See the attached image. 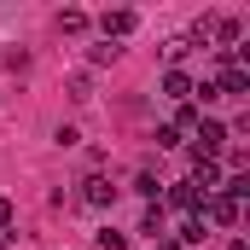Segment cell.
Listing matches in <instances>:
<instances>
[{
	"label": "cell",
	"mask_w": 250,
	"mask_h": 250,
	"mask_svg": "<svg viewBox=\"0 0 250 250\" xmlns=\"http://www.w3.org/2000/svg\"><path fill=\"white\" fill-rule=\"evenodd\" d=\"M239 35H245V23H239L233 12H215V18H204V23L192 29V41H209L215 53H233V47H239Z\"/></svg>",
	"instance_id": "obj_1"
},
{
	"label": "cell",
	"mask_w": 250,
	"mask_h": 250,
	"mask_svg": "<svg viewBox=\"0 0 250 250\" xmlns=\"http://www.w3.org/2000/svg\"><path fill=\"white\" fill-rule=\"evenodd\" d=\"M227 151V128L215 123V117H198V128H192V157H204V163H215Z\"/></svg>",
	"instance_id": "obj_2"
},
{
	"label": "cell",
	"mask_w": 250,
	"mask_h": 250,
	"mask_svg": "<svg viewBox=\"0 0 250 250\" xmlns=\"http://www.w3.org/2000/svg\"><path fill=\"white\" fill-rule=\"evenodd\" d=\"M198 215H204V227H239V215H245V209H239V204H233L227 192H209Z\"/></svg>",
	"instance_id": "obj_3"
},
{
	"label": "cell",
	"mask_w": 250,
	"mask_h": 250,
	"mask_svg": "<svg viewBox=\"0 0 250 250\" xmlns=\"http://www.w3.org/2000/svg\"><path fill=\"white\" fill-rule=\"evenodd\" d=\"M134 23H140V18H134L128 6H117V12H99V35H105V41H123V35H134Z\"/></svg>",
	"instance_id": "obj_4"
},
{
	"label": "cell",
	"mask_w": 250,
	"mask_h": 250,
	"mask_svg": "<svg viewBox=\"0 0 250 250\" xmlns=\"http://www.w3.org/2000/svg\"><path fill=\"white\" fill-rule=\"evenodd\" d=\"M82 204H87V209H111V204H117V187H111L105 175H87V181H82Z\"/></svg>",
	"instance_id": "obj_5"
},
{
	"label": "cell",
	"mask_w": 250,
	"mask_h": 250,
	"mask_svg": "<svg viewBox=\"0 0 250 250\" xmlns=\"http://www.w3.org/2000/svg\"><path fill=\"white\" fill-rule=\"evenodd\" d=\"M163 198H169L175 209H187V215H198V209H204V192L192 187V181H175V187H163Z\"/></svg>",
	"instance_id": "obj_6"
},
{
	"label": "cell",
	"mask_w": 250,
	"mask_h": 250,
	"mask_svg": "<svg viewBox=\"0 0 250 250\" xmlns=\"http://www.w3.org/2000/svg\"><path fill=\"white\" fill-rule=\"evenodd\" d=\"M192 187L204 192V198H209V192H221V163H204V157H192Z\"/></svg>",
	"instance_id": "obj_7"
},
{
	"label": "cell",
	"mask_w": 250,
	"mask_h": 250,
	"mask_svg": "<svg viewBox=\"0 0 250 250\" xmlns=\"http://www.w3.org/2000/svg\"><path fill=\"white\" fill-rule=\"evenodd\" d=\"M163 99H175V105L192 99V76L187 70H163Z\"/></svg>",
	"instance_id": "obj_8"
},
{
	"label": "cell",
	"mask_w": 250,
	"mask_h": 250,
	"mask_svg": "<svg viewBox=\"0 0 250 250\" xmlns=\"http://www.w3.org/2000/svg\"><path fill=\"white\" fill-rule=\"evenodd\" d=\"M134 192H140L146 204H163V181H157V169H151V163H146V169L134 175Z\"/></svg>",
	"instance_id": "obj_9"
},
{
	"label": "cell",
	"mask_w": 250,
	"mask_h": 250,
	"mask_svg": "<svg viewBox=\"0 0 250 250\" xmlns=\"http://www.w3.org/2000/svg\"><path fill=\"white\" fill-rule=\"evenodd\" d=\"M198 117H204V111H198V105H192V99H187V105H175V123H169V128H175V134L187 140L192 128H198Z\"/></svg>",
	"instance_id": "obj_10"
},
{
	"label": "cell",
	"mask_w": 250,
	"mask_h": 250,
	"mask_svg": "<svg viewBox=\"0 0 250 250\" xmlns=\"http://www.w3.org/2000/svg\"><path fill=\"white\" fill-rule=\"evenodd\" d=\"M87 23H93V18H87L82 6H64V12H59V29H64V35H82Z\"/></svg>",
	"instance_id": "obj_11"
},
{
	"label": "cell",
	"mask_w": 250,
	"mask_h": 250,
	"mask_svg": "<svg viewBox=\"0 0 250 250\" xmlns=\"http://www.w3.org/2000/svg\"><path fill=\"white\" fill-rule=\"evenodd\" d=\"M123 59V47L117 41H99V47H87V64H117Z\"/></svg>",
	"instance_id": "obj_12"
},
{
	"label": "cell",
	"mask_w": 250,
	"mask_h": 250,
	"mask_svg": "<svg viewBox=\"0 0 250 250\" xmlns=\"http://www.w3.org/2000/svg\"><path fill=\"white\" fill-rule=\"evenodd\" d=\"M204 233H209L204 215H187V221H181V245H204Z\"/></svg>",
	"instance_id": "obj_13"
},
{
	"label": "cell",
	"mask_w": 250,
	"mask_h": 250,
	"mask_svg": "<svg viewBox=\"0 0 250 250\" xmlns=\"http://www.w3.org/2000/svg\"><path fill=\"white\" fill-rule=\"evenodd\" d=\"M99 250H128V233H111V227H105V233H99Z\"/></svg>",
	"instance_id": "obj_14"
},
{
	"label": "cell",
	"mask_w": 250,
	"mask_h": 250,
	"mask_svg": "<svg viewBox=\"0 0 250 250\" xmlns=\"http://www.w3.org/2000/svg\"><path fill=\"white\" fill-rule=\"evenodd\" d=\"M12 221H18V209H12V204L0 198V233H12Z\"/></svg>",
	"instance_id": "obj_15"
},
{
	"label": "cell",
	"mask_w": 250,
	"mask_h": 250,
	"mask_svg": "<svg viewBox=\"0 0 250 250\" xmlns=\"http://www.w3.org/2000/svg\"><path fill=\"white\" fill-rule=\"evenodd\" d=\"M227 250H250V245H245V239H239V233H233V239H227Z\"/></svg>",
	"instance_id": "obj_16"
},
{
	"label": "cell",
	"mask_w": 250,
	"mask_h": 250,
	"mask_svg": "<svg viewBox=\"0 0 250 250\" xmlns=\"http://www.w3.org/2000/svg\"><path fill=\"white\" fill-rule=\"evenodd\" d=\"M157 250H187V245H181V239H163V245H157Z\"/></svg>",
	"instance_id": "obj_17"
},
{
	"label": "cell",
	"mask_w": 250,
	"mask_h": 250,
	"mask_svg": "<svg viewBox=\"0 0 250 250\" xmlns=\"http://www.w3.org/2000/svg\"><path fill=\"white\" fill-rule=\"evenodd\" d=\"M0 250H12V233H0Z\"/></svg>",
	"instance_id": "obj_18"
}]
</instances>
